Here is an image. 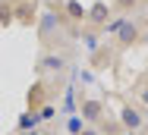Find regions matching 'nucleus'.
<instances>
[{
    "label": "nucleus",
    "mask_w": 148,
    "mask_h": 135,
    "mask_svg": "<svg viewBox=\"0 0 148 135\" xmlns=\"http://www.w3.org/2000/svg\"><path fill=\"white\" fill-rule=\"evenodd\" d=\"M104 113H107V107L98 101V97H82V104H79V116L85 119V123H101L104 119Z\"/></svg>",
    "instance_id": "1"
},
{
    "label": "nucleus",
    "mask_w": 148,
    "mask_h": 135,
    "mask_svg": "<svg viewBox=\"0 0 148 135\" xmlns=\"http://www.w3.org/2000/svg\"><path fill=\"white\" fill-rule=\"evenodd\" d=\"M51 101V91H47V85L38 79V82H32V88H29V94H25V104H29V110H38L41 104H47Z\"/></svg>",
    "instance_id": "2"
},
{
    "label": "nucleus",
    "mask_w": 148,
    "mask_h": 135,
    "mask_svg": "<svg viewBox=\"0 0 148 135\" xmlns=\"http://www.w3.org/2000/svg\"><path fill=\"white\" fill-rule=\"evenodd\" d=\"M38 6H35V0H22V3H13V16H16V22L19 25H35V19H38V13H35Z\"/></svg>",
    "instance_id": "3"
},
{
    "label": "nucleus",
    "mask_w": 148,
    "mask_h": 135,
    "mask_svg": "<svg viewBox=\"0 0 148 135\" xmlns=\"http://www.w3.org/2000/svg\"><path fill=\"white\" fill-rule=\"evenodd\" d=\"M120 126H123V129H129V132H136V129H142V126H145V119H142V113H139L136 107H129V104H126V107L120 110Z\"/></svg>",
    "instance_id": "4"
},
{
    "label": "nucleus",
    "mask_w": 148,
    "mask_h": 135,
    "mask_svg": "<svg viewBox=\"0 0 148 135\" xmlns=\"http://www.w3.org/2000/svg\"><path fill=\"white\" fill-rule=\"evenodd\" d=\"M136 41H139V25L126 19V22L117 28V47H129V44H136Z\"/></svg>",
    "instance_id": "5"
},
{
    "label": "nucleus",
    "mask_w": 148,
    "mask_h": 135,
    "mask_svg": "<svg viewBox=\"0 0 148 135\" xmlns=\"http://www.w3.org/2000/svg\"><path fill=\"white\" fill-rule=\"evenodd\" d=\"M114 10L104 3V0H98L95 6L88 10V16H85V22H91V25H107V16H110Z\"/></svg>",
    "instance_id": "6"
},
{
    "label": "nucleus",
    "mask_w": 148,
    "mask_h": 135,
    "mask_svg": "<svg viewBox=\"0 0 148 135\" xmlns=\"http://www.w3.org/2000/svg\"><path fill=\"white\" fill-rule=\"evenodd\" d=\"M63 66H66V60H63L60 54H44V57H41V63H38L41 72H60Z\"/></svg>",
    "instance_id": "7"
},
{
    "label": "nucleus",
    "mask_w": 148,
    "mask_h": 135,
    "mask_svg": "<svg viewBox=\"0 0 148 135\" xmlns=\"http://www.w3.org/2000/svg\"><path fill=\"white\" fill-rule=\"evenodd\" d=\"M63 13H66L69 22H85V16H88V10L82 6V0H69V3L63 6Z\"/></svg>",
    "instance_id": "8"
},
{
    "label": "nucleus",
    "mask_w": 148,
    "mask_h": 135,
    "mask_svg": "<svg viewBox=\"0 0 148 135\" xmlns=\"http://www.w3.org/2000/svg\"><path fill=\"white\" fill-rule=\"evenodd\" d=\"M110 60H114V50H110L107 44H101V47L91 54V66H95V69H107V66H110Z\"/></svg>",
    "instance_id": "9"
},
{
    "label": "nucleus",
    "mask_w": 148,
    "mask_h": 135,
    "mask_svg": "<svg viewBox=\"0 0 148 135\" xmlns=\"http://www.w3.org/2000/svg\"><path fill=\"white\" fill-rule=\"evenodd\" d=\"M16 16H13V0H0V25H13Z\"/></svg>",
    "instance_id": "10"
},
{
    "label": "nucleus",
    "mask_w": 148,
    "mask_h": 135,
    "mask_svg": "<svg viewBox=\"0 0 148 135\" xmlns=\"http://www.w3.org/2000/svg\"><path fill=\"white\" fill-rule=\"evenodd\" d=\"M38 123H41L38 110H29V113H22V116H19V129H22V132H25V129H35Z\"/></svg>",
    "instance_id": "11"
},
{
    "label": "nucleus",
    "mask_w": 148,
    "mask_h": 135,
    "mask_svg": "<svg viewBox=\"0 0 148 135\" xmlns=\"http://www.w3.org/2000/svg\"><path fill=\"white\" fill-rule=\"evenodd\" d=\"M82 41H85L88 54H95V50L101 47V35H98V31H85V35H82Z\"/></svg>",
    "instance_id": "12"
},
{
    "label": "nucleus",
    "mask_w": 148,
    "mask_h": 135,
    "mask_svg": "<svg viewBox=\"0 0 148 135\" xmlns=\"http://www.w3.org/2000/svg\"><path fill=\"white\" fill-rule=\"evenodd\" d=\"M82 129H85V119H82V116H69V123H66V132H69V135H79Z\"/></svg>",
    "instance_id": "13"
},
{
    "label": "nucleus",
    "mask_w": 148,
    "mask_h": 135,
    "mask_svg": "<svg viewBox=\"0 0 148 135\" xmlns=\"http://www.w3.org/2000/svg\"><path fill=\"white\" fill-rule=\"evenodd\" d=\"M38 116H41V119H54V116H57V107L47 101V104H41V107H38Z\"/></svg>",
    "instance_id": "14"
},
{
    "label": "nucleus",
    "mask_w": 148,
    "mask_h": 135,
    "mask_svg": "<svg viewBox=\"0 0 148 135\" xmlns=\"http://www.w3.org/2000/svg\"><path fill=\"white\" fill-rule=\"evenodd\" d=\"M123 22H126V19H123V16H120V19H114V22H110V25H104V28H107V31H110V35H117V28L123 25Z\"/></svg>",
    "instance_id": "15"
},
{
    "label": "nucleus",
    "mask_w": 148,
    "mask_h": 135,
    "mask_svg": "<svg viewBox=\"0 0 148 135\" xmlns=\"http://www.w3.org/2000/svg\"><path fill=\"white\" fill-rule=\"evenodd\" d=\"M114 6H117V10H129V6H136V0H117Z\"/></svg>",
    "instance_id": "16"
},
{
    "label": "nucleus",
    "mask_w": 148,
    "mask_h": 135,
    "mask_svg": "<svg viewBox=\"0 0 148 135\" xmlns=\"http://www.w3.org/2000/svg\"><path fill=\"white\" fill-rule=\"evenodd\" d=\"M139 97H142V104L148 107V85H145V88H139Z\"/></svg>",
    "instance_id": "17"
},
{
    "label": "nucleus",
    "mask_w": 148,
    "mask_h": 135,
    "mask_svg": "<svg viewBox=\"0 0 148 135\" xmlns=\"http://www.w3.org/2000/svg\"><path fill=\"white\" fill-rule=\"evenodd\" d=\"M79 135H101V132H98V129H91V126H85V129H82Z\"/></svg>",
    "instance_id": "18"
},
{
    "label": "nucleus",
    "mask_w": 148,
    "mask_h": 135,
    "mask_svg": "<svg viewBox=\"0 0 148 135\" xmlns=\"http://www.w3.org/2000/svg\"><path fill=\"white\" fill-rule=\"evenodd\" d=\"M25 135H38V132H35V129H25Z\"/></svg>",
    "instance_id": "19"
},
{
    "label": "nucleus",
    "mask_w": 148,
    "mask_h": 135,
    "mask_svg": "<svg viewBox=\"0 0 148 135\" xmlns=\"http://www.w3.org/2000/svg\"><path fill=\"white\" fill-rule=\"evenodd\" d=\"M123 135H132V132H129V129H126V132H123Z\"/></svg>",
    "instance_id": "20"
},
{
    "label": "nucleus",
    "mask_w": 148,
    "mask_h": 135,
    "mask_svg": "<svg viewBox=\"0 0 148 135\" xmlns=\"http://www.w3.org/2000/svg\"><path fill=\"white\" fill-rule=\"evenodd\" d=\"M145 135H148V123H145Z\"/></svg>",
    "instance_id": "21"
}]
</instances>
